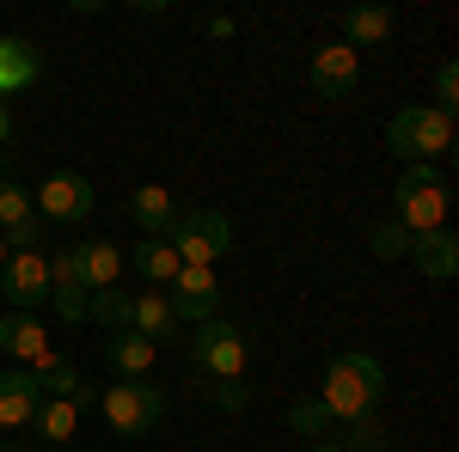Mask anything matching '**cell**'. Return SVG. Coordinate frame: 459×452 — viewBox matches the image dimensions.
I'll return each instance as SVG.
<instances>
[{
	"label": "cell",
	"instance_id": "cell-33",
	"mask_svg": "<svg viewBox=\"0 0 459 452\" xmlns=\"http://www.w3.org/2000/svg\"><path fill=\"white\" fill-rule=\"evenodd\" d=\"M6 135H13V123H6V105H0V141H6Z\"/></svg>",
	"mask_w": 459,
	"mask_h": 452
},
{
	"label": "cell",
	"instance_id": "cell-10",
	"mask_svg": "<svg viewBox=\"0 0 459 452\" xmlns=\"http://www.w3.org/2000/svg\"><path fill=\"white\" fill-rule=\"evenodd\" d=\"M49 306L62 312V324H80L92 312V294H86V276H80V244L49 251Z\"/></svg>",
	"mask_w": 459,
	"mask_h": 452
},
{
	"label": "cell",
	"instance_id": "cell-34",
	"mask_svg": "<svg viewBox=\"0 0 459 452\" xmlns=\"http://www.w3.org/2000/svg\"><path fill=\"white\" fill-rule=\"evenodd\" d=\"M6 257H13V251H6V239H0V269H6Z\"/></svg>",
	"mask_w": 459,
	"mask_h": 452
},
{
	"label": "cell",
	"instance_id": "cell-9",
	"mask_svg": "<svg viewBox=\"0 0 459 452\" xmlns=\"http://www.w3.org/2000/svg\"><path fill=\"white\" fill-rule=\"evenodd\" d=\"M166 300H172L178 324H209L221 312V269H196V263H178L172 287H166Z\"/></svg>",
	"mask_w": 459,
	"mask_h": 452
},
{
	"label": "cell",
	"instance_id": "cell-29",
	"mask_svg": "<svg viewBox=\"0 0 459 452\" xmlns=\"http://www.w3.org/2000/svg\"><path fill=\"white\" fill-rule=\"evenodd\" d=\"M454 105H459V62H441L435 68V110L454 116Z\"/></svg>",
	"mask_w": 459,
	"mask_h": 452
},
{
	"label": "cell",
	"instance_id": "cell-31",
	"mask_svg": "<svg viewBox=\"0 0 459 452\" xmlns=\"http://www.w3.org/2000/svg\"><path fill=\"white\" fill-rule=\"evenodd\" d=\"M0 452H43L37 440H0Z\"/></svg>",
	"mask_w": 459,
	"mask_h": 452
},
{
	"label": "cell",
	"instance_id": "cell-35",
	"mask_svg": "<svg viewBox=\"0 0 459 452\" xmlns=\"http://www.w3.org/2000/svg\"><path fill=\"white\" fill-rule=\"evenodd\" d=\"M0 183H6V159H0Z\"/></svg>",
	"mask_w": 459,
	"mask_h": 452
},
{
	"label": "cell",
	"instance_id": "cell-5",
	"mask_svg": "<svg viewBox=\"0 0 459 452\" xmlns=\"http://www.w3.org/2000/svg\"><path fill=\"white\" fill-rule=\"evenodd\" d=\"M99 410H105V422L117 428V434H147V428H160V416L172 410V397H166V385L153 380H117L99 391Z\"/></svg>",
	"mask_w": 459,
	"mask_h": 452
},
{
	"label": "cell",
	"instance_id": "cell-25",
	"mask_svg": "<svg viewBox=\"0 0 459 452\" xmlns=\"http://www.w3.org/2000/svg\"><path fill=\"white\" fill-rule=\"evenodd\" d=\"M288 428H294L300 440H325V434H337V422L325 416V404H318V397H300V404H288Z\"/></svg>",
	"mask_w": 459,
	"mask_h": 452
},
{
	"label": "cell",
	"instance_id": "cell-7",
	"mask_svg": "<svg viewBox=\"0 0 459 452\" xmlns=\"http://www.w3.org/2000/svg\"><path fill=\"white\" fill-rule=\"evenodd\" d=\"M0 354L19 361L25 373H43L62 361V348L49 343V330L37 324V312H0Z\"/></svg>",
	"mask_w": 459,
	"mask_h": 452
},
{
	"label": "cell",
	"instance_id": "cell-6",
	"mask_svg": "<svg viewBox=\"0 0 459 452\" xmlns=\"http://www.w3.org/2000/svg\"><path fill=\"white\" fill-rule=\"evenodd\" d=\"M178 251V263H196V269H214L227 251H233V220L221 209H190V214H178V226H172V239H166Z\"/></svg>",
	"mask_w": 459,
	"mask_h": 452
},
{
	"label": "cell",
	"instance_id": "cell-23",
	"mask_svg": "<svg viewBox=\"0 0 459 452\" xmlns=\"http://www.w3.org/2000/svg\"><path fill=\"white\" fill-rule=\"evenodd\" d=\"M37 391H43V397H74L80 410L92 404V385L80 380V367H74V361H56V367H43V373H37Z\"/></svg>",
	"mask_w": 459,
	"mask_h": 452
},
{
	"label": "cell",
	"instance_id": "cell-15",
	"mask_svg": "<svg viewBox=\"0 0 459 452\" xmlns=\"http://www.w3.org/2000/svg\"><path fill=\"white\" fill-rule=\"evenodd\" d=\"M404 263H417L429 281H454L459 276V239L447 226H435V233H417L411 251H404Z\"/></svg>",
	"mask_w": 459,
	"mask_h": 452
},
{
	"label": "cell",
	"instance_id": "cell-19",
	"mask_svg": "<svg viewBox=\"0 0 459 452\" xmlns=\"http://www.w3.org/2000/svg\"><path fill=\"white\" fill-rule=\"evenodd\" d=\"M37 73H43V55H37L31 37H0V98L6 92H25Z\"/></svg>",
	"mask_w": 459,
	"mask_h": 452
},
{
	"label": "cell",
	"instance_id": "cell-18",
	"mask_svg": "<svg viewBox=\"0 0 459 452\" xmlns=\"http://www.w3.org/2000/svg\"><path fill=\"white\" fill-rule=\"evenodd\" d=\"M80 416H86V410H80L74 397H43V404H37V416H31V440L43 452H56L62 440L80 434Z\"/></svg>",
	"mask_w": 459,
	"mask_h": 452
},
{
	"label": "cell",
	"instance_id": "cell-21",
	"mask_svg": "<svg viewBox=\"0 0 459 452\" xmlns=\"http://www.w3.org/2000/svg\"><path fill=\"white\" fill-rule=\"evenodd\" d=\"M80 276H86V294H110L123 281V251L110 239H86L80 244Z\"/></svg>",
	"mask_w": 459,
	"mask_h": 452
},
{
	"label": "cell",
	"instance_id": "cell-1",
	"mask_svg": "<svg viewBox=\"0 0 459 452\" xmlns=\"http://www.w3.org/2000/svg\"><path fill=\"white\" fill-rule=\"evenodd\" d=\"M318 404H325V416L337 422H361L380 410V397H386V367L368 354V348H343V354H331V367H325V385L313 391Z\"/></svg>",
	"mask_w": 459,
	"mask_h": 452
},
{
	"label": "cell",
	"instance_id": "cell-22",
	"mask_svg": "<svg viewBox=\"0 0 459 452\" xmlns=\"http://www.w3.org/2000/svg\"><path fill=\"white\" fill-rule=\"evenodd\" d=\"M386 37H392V6H350L343 13V43H350L355 55L374 49V43H386Z\"/></svg>",
	"mask_w": 459,
	"mask_h": 452
},
{
	"label": "cell",
	"instance_id": "cell-12",
	"mask_svg": "<svg viewBox=\"0 0 459 452\" xmlns=\"http://www.w3.org/2000/svg\"><path fill=\"white\" fill-rule=\"evenodd\" d=\"M31 202H37V214H43V220H86L99 196H92V183H86L80 172H49L43 183H37Z\"/></svg>",
	"mask_w": 459,
	"mask_h": 452
},
{
	"label": "cell",
	"instance_id": "cell-17",
	"mask_svg": "<svg viewBox=\"0 0 459 452\" xmlns=\"http://www.w3.org/2000/svg\"><path fill=\"white\" fill-rule=\"evenodd\" d=\"M129 214H135V226H142L147 239H172L178 226V196L166 183H142L135 196H129Z\"/></svg>",
	"mask_w": 459,
	"mask_h": 452
},
{
	"label": "cell",
	"instance_id": "cell-24",
	"mask_svg": "<svg viewBox=\"0 0 459 452\" xmlns=\"http://www.w3.org/2000/svg\"><path fill=\"white\" fill-rule=\"evenodd\" d=\"M135 269H142L153 287H172V276H178V251L166 239H142L135 244Z\"/></svg>",
	"mask_w": 459,
	"mask_h": 452
},
{
	"label": "cell",
	"instance_id": "cell-8",
	"mask_svg": "<svg viewBox=\"0 0 459 452\" xmlns=\"http://www.w3.org/2000/svg\"><path fill=\"white\" fill-rule=\"evenodd\" d=\"M0 294H6V312H37L49 300V251H13L0 269Z\"/></svg>",
	"mask_w": 459,
	"mask_h": 452
},
{
	"label": "cell",
	"instance_id": "cell-14",
	"mask_svg": "<svg viewBox=\"0 0 459 452\" xmlns=\"http://www.w3.org/2000/svg\"><path fill=\"white\" fill-rule=\"evenodd\" d=\"M307 80H313L318 98H343L355 80H361V55H355L343 37H331V43H325V49L313 55V73H307Z\"/></svg>",
	"mask_w": 459,
	"mask_h": 452
},
{
	"label": "cell",
	"instance_id": "cell-28",
	"mask_svg": "<svg viewBox=\"0 0 459 452\" xmlns=\"http://www.w3.org/2000/svg\"><path fill=\"white\" fill-rule=\"evenodd\" d=\"M343 452H380L386 447V434H380V416H361V422H343Z\"/></svg>",
	"mask_w": 459,
	"mask_h": 452
},
{
	"label": "cell",
	"instance_id": "cell-4",
	"mask_svg": "<svg viewBox=\"0 0 459 452\" xmlns=\"http://www.w3.org/2000/svg\"><path fill=\"white\" fill-rule=\"evenodd\" d=\"M392 220L411 239L447 226V177H441V166H404L398 190H392Z\"/></svg>",
	"mask_w": 459,
	"mask_h": 452
},
{
	"label": "cell",
	"instance_id": "cell-30",
	"mask_svg": "<svg viewBox=\"0 0 459 452\" xmlns=\"http://www.w3.org/2000/svg\"><path fill=\"white\" fill-rule=\"evenodd\" d=\"M203 397H209V404H221V410H246V404H251L246 380H233V385H203Z\"/></svg>",
	"mask_w": 459,
	"mask_h": 452
},
{
	"label": "cell",
	"instance_id": "cell-16",
	"mask_svg": "<svg viewBox=\"0 0 459 452\" xmlns=\"http://www.w3.org/2000/svg\"><path fill=\"white\" fill-rule=\"evenodd\" d=\"M129 330H135V337H147L153 348L178 337V312H172V300H166V287H147V294H135V300H129Z\"/></svg>",
	"mask_w": 459,
	"mask_h": 452
},
{
	"label": "cell",
	"instance_id": "cell-11",
	"mask_svg": "<svg viewBox=\"0 0 459 452\" xmlns=\"http://www.w3.org/2000/svg\"><path fill=\"white\" fill-rule=\"evenodd\" d=\"M0 239L6 251H43V214H37L31 190H19L13 177L0 183Z\"/></svg>",
	"mask_w": 459,
	"mask_h": 452
},
{
	"label": "cell",
	"instance_id": "cell-3",
	"mask_svg": "<svg viewBox=\"0 0 459 452\" xmlns=\"http://www.w3.org/2000/svg\"><path fill=\"white\" fill-rule=\"evenodd\" d=\"M246 361H251V337L239 324L209 318L196 330V343H190V380L196 385H233V380H246Z\"/></svg>",
	"mask_w": 459,
	"mask_h": 452
},
{
	"label": "cell",
	"instance_id": "cell-2",
	"mask_svg": "<svg viewBox=\"0 0 459 452\" xmlns=\"http://www.w3.org/2000/svg\"><path fill=\"white\" fill-rule=\"evenodd\" d=\"M386 147L404 166H435V159L454 153V116L435 105H404L386 123Z\"/></svg>",
	"mask_w": 459,
	"mask_h": 452
},
{
	"label": "cell",
	"instance_id": "cell-32",
	"mask_svg": "<svg viewBox=\"0 0 459 452\" xmlns=\"http://www.w3.org/2000/svg\"><path fill=\"white\" fill-rule=\"evenodd\" d=\"M307 452H343V447H337V440H313Z\"/></svg>",
	"mask_w": 459,
	"mask_h": 452
},
{
	"label": "cell",
	"instance_id": "cell-26",
	"mask_svg": "<svg viewBox=\"0 0 459 452\" xmlns=\"http://www.w3.org/2000/svg\"><path fill=\"white\" fill-rule=\"evenodd\" d=\"M368 244H374V257H386V263H398L404 251H411V233L392 220V214H380L374 226H368Z\"/></svg>",
	"mask_w": 459,
	"mask_h": 452
},
{
	"label": "cell",
	"instance_id": "cell-27",
	"mask_svg": "<svg viewBox=\"0 0 459 452\" xmlns=\"http://www.w3.org/2000/svg\"><path fill=\"white\" fill-rule=\"evenodd\" d=\"M129 300H135V294H123V287L92 294V312L86 318H99V324H110V330H129Z\"/></svg>",
	"mask_w": 459,
	"mask_h": 452
},
{
	"label": "cell",
	"instance_id": "cell-13",
	"mask_svg": "<svg viewBox=\"0 0 459 452\" xmlns=\"http://www.w3.org/2000/svg\"><path fill=\"white\" fill-rule=\"evenodd\" d=\"M37 404H43L37 373H25V367H0V434H31Z\"/></svg>",
	"mask_w": 459,
	"mask_h": 452
},
{
	"label": "cell",
	"instance_id": "cell-20",
	"mask_svg": "<svg viewBox=\"0 0 459 452\" xmlns=\"http://www.w3.org/2000/svg\"><path fill=\"white\" fill-rule=\"evenodd\" d=\"M105 361H110L117 380H147L153 361H160V348L147 343V337H135V330H117V337L105 343Z\"/></svg>",
	"mask_w": 459,
	"mask_h": 452
}]
</instances>
